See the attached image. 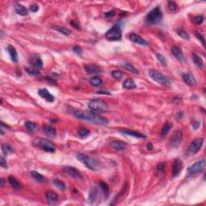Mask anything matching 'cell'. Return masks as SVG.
I'll use <instances>...</instances> for the list:
<instances>
[{"mask_svg": "<svg viewBox=\"0 0 206 206\" xmlns=\"http://www.w3.org/2000/svg\"><path fill=\"white\" fill-rule=\"evenodd\" d=\"M156 57H157V60L161 64H163L164 66L167 65V60H166V58L164 57L163 55L156 54Z\"/></svg>", "mask_w": 206, "mask_h": 206, "instance_id": "obj_42", "label": "cell"}, {"mask_svg": "<svg viewBox=\"0 0 206 206\" xmlns=\"http://www.w3.org/2000/svg\"><path fill=\"white\" fill-rule=\"evenodd\" d=\"M88 107L93 111L97 112H106L108 110L107 103L101 99H93L89 102Z\"/></svg>", "mask_w": 206, "mask_h": 206, "instance_id": "obj_7", "label": "cell"}, {"mask_svg": "<svg viewBox=\"0 0 206 206\" xmlns=\"http://www.w3.org/2000/svg\"><path fill=\"white\" fill-rule=\"evenodd\" d=\"M6 49H7V52L9 53L11 61L13 62H15V63H17L18 62V53H17V51H16L15 47H13L12 45L9 44L7 46Z\"/></svg>", "mask_w": 206, "mask_h": 206, "instance_id": "obj_21", "label": "cell"}, {"mask_svg": "<svg viewBox=\"0 0 206 206\" xmlns=\"http://www.w3.org/2000/svg\"><path fill=\"white\" fill-rule=\"evenodd\" d=\"M30 10L32 11V12H37L39 11V6L36 4V3H34V4H32L30 6Z\"/></svg>", "mask_w": 206, "mask_h": 206, "instance_id": "obj_50", "label": "cell"}, {"mask_svg": "<svg viewBox=\"0 0 206 206\" xmlns=\"http://www.w3.org/2000/svg\"><path fill=\"white\" fill-rule=\"evenodd\" d=\"M114 15H115V11H108V12H106V14H105L106 18H110V17H112V16H114Z\"/></svg>", "mask_w": 206, "mask_h": 206, "instance_id": "obj_51", "label": "cell"}, {"mask_svg": "<svg viewBox=\"0 0 206 206\" xmlns=\"http://www.w3.org/2000/svg\"><path fill=\"white\" fill-rule=\"evenodd\" d=\"M192 126H193L194 130H197L200 127V122L199 121H197V120H193V122H192Z\"/></svg>", "mask_w": 206, "mask_h": 206, "instance_id": "obj_49", "label": "cell"}, {"mask_svg": "<svg viewBox=\"0 0 206 206\" xmlns=\"http://www.w3.org/2000/svg\"><path fill=\"white\" fill-rule=\"evenodd\" d=\"M14 9H15V11L19 16H24L28 15V9L20 3H16L14 6Z\"/></svg>", "mask_w": 206, "mask_h": 206, "instance_id": "obj_22", "label": "cell"}, {"mask_svg": "<svg viewBox=\"0 0 206 206\" xmlns=\"http://www.w3.org/2000/svg\"><path fill=\"white\" fill-rule=\"evenodd\" d=\"M43 130H44V132L46 135L49 136V137H55L56 135V129L52 126H43Z\"/></svg>", "mask_w": 206, "mask_h": 206, "instance_id": "obj_24", "label": "cell"}, {"mask_svg": "<svg viewBox=\"0 0 206 206\" xmlns=\"http://www.w3.org/2000/svg\"><path fill=\"white\" fill-rule=\"evenodd\" d=\"M119 132L122 133L123 135H129V136H132V137H135V138H145L147 136L144 135L142 133H139L138 131H131L129 129H122V130H119Z\"/></svg>", "mask_w": 206, "mask_h": 206, "instance_id": "obj_16", "label": "cell"}, {"mask_svg": "<svg viewBox=\"0 0 206 206\" xmlns=\"http://www.w3.org/2000/svg\"><path fill=\"white\" fill-rule=\"evenodd\" d=\"M165 167H166V164H165V163H164V162L159 163V164L157 165V171L159 172L163 173L164 171V170H165Z\"/></svg>", "mask_w": 206, "mask_h": 206, "instance_id": "obj_43", "label": "cell"}, {"mask_svg": "<svg viewBox=\"0 0 206 206\" xmlns=\"http://www.w3.org/2000/svg\"><path fill=\"white\" fill-rule=\"evenodd\" d=\"M2 151H3V152L4 153V154L7 155L9 153L12 152L13 149L9 144H7V143H3V144L2 145Z\"/></svg>", "mask_w": 206, "mask_h": 206, "instance_id": "obj_37", "label": "cell"}, {"mask_svg": "<svg viewBox=\"0 0 206 206\" xmlns=\"http://www.w3.org/2000/svg\"><path fill=\"white\" fill-rule=\"evenodd\" d=\"M183 140V132L180 130H178L171 135L170 138V146L171 147H178Z\"/></svg>", "mask_w": 206, "mask_h": 206, "instance_id": "obj_9", "label": "cell"}, {"mask_svg": "<svg viewBox=\"0 0 206 206\" xmlns=\"http://www.w3.org/2000/svg\"><path fill=\"white\" fill-rule=\"evenodd\" d=\"M183 168V163L182 161L176 159L174 161L173 164H172V174H173V177H177L182 171Z\"/></svg>", "mask_w": 206, "mask_h": 206, "instance_id": "obj_14", "label": "cell"}, {"mask_svg": "<svg viewBox=\"0 0 206 206\" xmlns=\"http://www.w3.org/2000/svg\"><path fill=\"white\" fill-rule=\"evenodd\" d=\"M73 52H75V53H76V54L79 55V56H80V55H81V53H82L81 48H80L79 45H76L75 47H73Z\"/></svg>", "mask_w": 206, "mask_h": 206, "instance_id": "obj_47", "label": "cell"}, {"mask_svg": "<svg viewBox=\"0 0 206 206\" xmlns=\"http://www.w3.org/2000/svg\"><path fill=\"white\" fill-rule=\"evenodd\" d=\"M168 8H169V10L171 11H174L176 10L177 4L175 3V2H173V1H171V2H169V3H168Z\"/></svg>", "mask_w": 206, "mask_h": 206, "instance_id": "obj_45", "label": "cell"}, {"mask_svg": "<svg viewBox=\"0 0 206 206\" xmlns=\"http://www.w3.org/2000/svg\"><path fill=\"white\" fill-rule=\"evenodd\" d=\"M163 19V12L159 6H156L149 11L145 17V22L148 25H153L159 23Z\"/></svg>", "mask_w": 206, "mask_h": 206, "instance_id": "obj_3", "label": "cell"}, {"mask_svg": "<svg viewBox=\"0 0 206 206\" xmlns=\"http://www.w3.org/2000/svg\"><path fill=\"white\" fill-rule=\"evenodd\" d=\"M182 78H183V81L188 85L190 86H193L196 84V80L195 79V77L193 76V74L189 73H183L182 75Z\"/></svg>", "mask_w": 206, "mask_h": 206, "instance_id": "obj_20", "label": "cell"}, {"mask_svg": "<svg viewBox=\"0 0 206 206\" xmlns=\"http://www.w3.org/2000/svg\"><path fill=\"white\" fill-rule=\"evenodd\" d=\"M31 176H32L36 181H38V182H44V176L41 175L40 173L37 172V171H31Z\"/></svg>", "mask_w": 206, "mask_h": 206, "instance_id": "obj_32", "label": "cell"}, {"mask_svg": "<svg viewBox=\"0 0 206 206\" xmlns=\"http://www.w3.org/2000/svg\"><path fill=\"white\" fill-rule=\"evenodd\" d=\"M0 165H1V167L5 168V169H6L7 167H8V166H7V164H6V159H5V158L3 157V156H1V157H0Z\"/></svg>", "mask_w": 206, "mask_h": 206, "instance_id": "obj_46", "label": "cell"}, {"mask_svg": "<svg viewBox=\"0 0 206 206\" xmlns=\"http://www.w3.org/2000/svg\"><path fill=\"white\" fill-rule=\"evenodd\" d=\"M205 160L203 159L192 164L188 168V176H194V175L202 172L203 171L205 170Z\"/></svg>", "mask_w": 206, "mask_h": 206, "instance_id": "obj_8", "label": "cell"}, {"mask_svg": "<svg viewBox=\"0 0 206 206\" xmlns=\"http://www.w3.org/2000/svg\"><path fill=\"white\" fill-rule=\"evenodd\" d=\"M171 127H172L171 123H170V122H166V123L164 125V126H163L162 130H161V134H162V135H163V136H165L168 132L170 131V130L171 129Z\"/></svg>", "mask_w": 206, "mask_h": 206, "instance_id": "obj_33", "label": "cell"}, {"mask_svg": "<svg viewBox=\"0 0 206 206\" xmlns=\"http://www.w3.org/2000/svg\"><path fill=\"white\" fill-rule=\"evenodd\" d=\"M65 173H67L68 176L73 177L74 179L76 180H82L83 176H81V174L78 170H77L75 167H64L63 169Z\"/></svg>", "mask_w": 206, "mask_h": 206, "instance_id": "obj_11", "label": "cell"}, {"mask_svg": "<svg viewBox=\"0 0 206 206\" xmlns=\"http://www.w3.org/2000/svg\"><path fill=\"white\" fill-rule=\"evenodd\" d=\"M54 184L56 186H57L61 190H65L66 188V185L64 182H62L61 180H54Z\"/></svg>", "mask_w": 206, "mask_h": 206, "instance_id": "obj_40", "label": "cell"}, {"mask_svg": "<svg viewBox=\"0 0 206 206\" xmlns=\"http://www.w3.org/2000/svg\"><path fill=\"white\" fill-rule=\"evenodd\" d=\"M196 36L197 37V38L199 39V40L201 41L203 46H205V37H204V36H203V35L198 32H196Z\"/></svg>", "mask_w": 206, "mask_h": 206, "instance_id": "obj_48", "label": "cell"}, {"mask_svg": "<svg viewBox=\"0 0 206 206\" xmlns=\"http://www.w3.org/2000/svg\"><path fill=\"white\" fill-rule=\"evenodd\" d=\"M149 76H150V77H151L152 80H154L155 82H157L158 84H159L161 85L167 86V85H171L170 79L163 73H159V71L150 70Z\"/></svg>", "mask_w": 206, "mask_h": 206, "instance_id": "obj_6", "label": "cell"}, {"mask_svg": "<svg viewBox=\"0 0 206 206\" xmlns=\"http://www.w3.org/2000/svg\"><path fill=\"white\" fill-rule=\"evenodd\" d=\"M38 94L43 99H45L48 102H53L55 101L54 96L49 93L47 89H40L38 90Z\"/></svg>", "mask_w": 206, "mask_h": 206, "instance_id": "obj_15", "label": "cell"}, {"mask_svg": "<svg viewBox=\"0 0 206 206\" xmlns=\"http://www.w3.org/2000/svg\"><path fill=\"white\" fill-rule=\"evenodd\" d=\"M8 181H9L11 186L13 188H15V189L16 190L21 189V188H22L21 184L19 183V181L16 180V178H15L14 176H11L8 177Z\"/></svg>", "mask_w": 206, "mask_h": 206, "instance_id": "obj_27", "label": "cell"}, {"mask_svg": "<svg viewBox=\"0 0 206 206\" xmlns=\"http://www.w3.org/2000/svg\"><path fill=\"white\" fill-rule=\"evenodd\" d=\"M128 37L132 42H134V43H135V44H140V45L147 44V42L144 39L142 38L141 36H140V35H138V34H135V33H131V34L128 35Z\"/></svg>", "mask_w": 206, "mask_h": 206, "instance_id": "obj_18", "label": "cell"}, {"mask_svg": "<svg viewBox=\"0 0 206 206\" xmlns=\"http://www.w3.org/2000/svg\"><path fill=\"white\" fill-rule=\"evenodd\" d=\"M73 115L77 118L83 121H86L93 124L100 126H106L109 123V120L106 118L101 117L92 111H82V110H76L73 112Z\"/></svg>", "mask_w": 206, "mask_h": 206, "instance_id": "obj_1", "label": "cell"}, {"mask_svg": "<svg viewBox=\"0 0 206 206\" xmlns=\"http://www.w3.org/2000/svg\"><path fill=\"white\" fill-rule=\"evenodd\" d=\"M90 83L93 86H99L102 84V80L98 77H93L90 80Z\"/></svg>", "mask_w": 206, "mask_h": 206, "instance_id": "obj_34", "label": "cell"}, {"mask_svg": "<svg viewBox=\"0 0 206 206\" xmlns=\"http://www.w3.org/2000/svg\"><path fill=\"white\" fill-rule=\"evenodd\" d=\"M99 184L101 188H102V190L103 191V193H104L105 196L107 197V196H108V194H109V187H108V185H107L105 182H103V181L100 182Z\"/></svg>", "mask_w": 206, "mask_h": 206, "instance_id": "obj_38", "label": "cell"}, {"mask_svg": "<svg viewBox=\"0 0 206 206\" xmlns=\"http://www.w3.org/2000/svg\"><path fill=\"white\" fill-rule=\"evenodd\" d=\"M53 29H55L56 31L61 32V34H63V35H70V33H71L69 29L66 28H64V27H61V26H53Z\"/></svg>", "mask_w": 206, "mask_h": 206, "instance_id": "obj_30", "label": "cell"}, {"mask_svg": "<svg viewBox=\"0 0 206 206\" xmlns=\"http://www.w3.org/2000/svg\"><path fill=\"white\" fill-rule=\"evenodd\" d=\"M122 36V28L119 24H114L111 28L106 32L105 37L109 41H119Z\"/></svg>", "mask_w": 206, "mask_h": 206, "instance_id": "obj_4", "label": "cell"}, {"mask_svg": "<svg viewBox=\"0 0 206 206\" xmlns=\"http://www.w3.org/2000/svg\"><path fill=\"white\" fill-rule=\"evenodd\" d=\"M85 69L88 73L90 74H99L102 73L101 68L96 64H86L85 66Z\"/></svg>", "mask_w": 206, "mask_h": 206, "instance_id": "obj_19", "label": "cell"}, {"mask_svg": "<svg viewBox=\"0 0 206 206\" xmlns=\"http://www.w3.org/2000/svg\"><path fill=\"white\" fill-rule=\"evenodd\" d=\"M25 126L26 128L28 129V131L31 132L35 131V129H36V124L35 122H31V121H27L25 122Z\"/></svg>", "mask_w": 206, "mask_h": 206, "instance_id": "obj_36", "label": "cell"}, {"mask_svg": "<svg viewBox=\"0 0 206 206\" xmlns=\"http://www.w3.org/2000/svg\"><path fill=\"white\" fill-rule=\"evenodd\" d=\"M77 158L88 168H90V170L98 171L101 168V164L99 161L88 154L84 153H77Z\"/></svg>", "mask_w": 206, "mask_h": 206, "instance_id": "obj_2", "label": "cell"}, {"mask_svg": "<svg viewBox=\"0 0 206 206\" xmlns=\"http://www.w3.org/2000/svg\"><path fill=\"white\" fill-rule=\"evenodd\" d=\"M122 86H123L124 89H126V90H132V89L136 88V84H135V81L133 80V79H131V78H127V79H126L125 81L123 82Z\"/></svg>", "mask_w": 206, "mask_h": 206, "instance_id": "obj_26", "label": "cell"}, {"mask_svg": "<svg viewBox=\"0 0 206 206\" xmlns=\"http://www.w3.org/2000/svg\"><path fill=\"white\" fill-rule=\"evenodd\" d=\"M0 182H1V187L4 186V180H3V178L1 179V180H0Z\"/></svg>", "mask_w": 206, "mask_h": 206, "instance_id": "obj_55", "label": "cell"}, {"mask_svg": "<svg viewBox=\"0 0 206 206\" xmlns=\"http://www.w3.org/2000/svg\"><path fill=\"white\" fill-rule=\"evenodd\" d=\"M35 143L39 148H40L44 151H47V152H54L56 151V146L55 144L50 140H48L47 138H35Z\"/></svg>", "mask_w": 206, "mask_h": 206, "instance_id": "obj_5", "label": "cell"}, {"mask_svg": "<svg viewBox=\"0 0 206 206\" xmlns=\"http://www.w3.org/2000/svg\"><path fill=\"white\" fill-rule=\"evenodd\" d=\"M176 33L177 35L180 36L181 38H183V40H190L189 34L185 30H183V28H177Z\"/></svg>", "mask_w": 206, "mask_h": 206, "instance_id": "obj_29", "label": "cell"}, {"mask_svg": "<svg viewBox=\"0 0 206 206\" xmlns=\"http://www.w3.org/2000/svg\"><path fill=\"white\" fill-rule=\"evenodd\" d=\"M152 148H153V145L151 144V143H148V145H147L148 150H152Z\"/></svg>", "mask_w": 206, "mask_h": 206, "instance_id": "obj_54", "label": "cell"}, {"mask_svg": "<svg viewBox=\"0 0 206 206\" xmlns=\"http://www.w3.org/2000/svg\"><path fill=\"white\" fill-rule=\"evenodd\" d=\"M70 23L72 24V25H73V28H75L80 29V27L78 26V24H77V23H76L74 22V21H71Z\"/></svg>", "mask_w": 206, "mask_h": 206, "instance_id": "obj_53", "label": "cell"}, {"mask_svg": "<svg viewBox=\"0 0 206 206\" xmlns=\"http://www.w3.org/2000/svg\"><path fill=\"white\" fill-rule=\"evenodd\" d=\"M203 143H204V138H196L193 139L188 147V151L193 154L198 152L202 147Z\"/></svg>", "mask_w": 206, "mask_h": 206, "instance_id": "obj_10", "label": "cell"}, {"mask_svg": "<svg viewBox=\"0 0 206 206\" xmlns=\"http://www.w3.org/2000/svg\"><path fill=\"white\" fill-rule=\"evenodd\" d=\"M29 64L32 67L36 68H41L43 67V61L38 54H33L31 56V57L29 58Z\"/></svg>", "mask_w": 206, "mask_h": 206, "instance_id": "obj_13", "label": "cell"}, {"mask_svg": "<svg viewBox=\"0 0 206 206\" xmlns=\"http://www.w3.org/2000/svg\"><path fill=\"white\" fill-rule=\"evenodd\" d=\"M194 22L196 23V24H198V25H200V24H201L203 23V21H204V16H196L195 18H194Z\"/></svg>", "mask_w": 206, "mask_h": 206, "instance_id": "obj_44", "label": "cell"}, {"mask_svg": "<svg viewBox=\"0 0 206 206\" xmlns=\"http://www.w3.org/2000/svg\"><path fill=\"white\" fill-rule=\"evenodd\" d=\"M192 60L194 64L196 65L197 68H202L204 67V62H203L202 59L198 55H196V53H193L192 55Z\"/></svg>", "mask_w": 206, "mask_h": 206, "instance_id": "obj_25", "label": "cell"}, {"mask_svg": "<svg viewBox=\"0 0 206 206\" xmlns=\"http://www.w3.org/2000/svg\"><path fill=\"white\" fill-rule=\"evenodd\" d=\"M171 53L176 58V60H178L180 62H183L185 61V57H184V55H183V52L182 51V49L180 47H179L178 45H173L171 47Z\"/></svg>", "mask_w": 206, "mask_h": 206, "instance_id": "obj_12", "label": "cell"}, {"mask_svg": "<svg viewBox=\"0 0 206 206\" xmlns=\"http://www.w3.org/2000/svg\"><path fill=\"white\" fill-rule=\"evenodd\" d=\"M122 67L124 68L126 70L130 71V72H131V73H136V74L138 73V69H137V68H136L133 64H130V63H124V64H122Z\"/></svg>", "mask_w": 206, "mask_h": 206, "instance_id": "obj_28", "label": "cell"}, {"mask_svg": "<svg viewBox=\"0 0 206 206\" xmlns=\"http://www.w3.org/2000/svg\"><path fill=\"white\" fill-rule=\"evenodd\" d=\"M97 93H101V94H107V95H110V93H109V92H107V91H106V90H100V91H97Z\"/></svg>", "mask_w": 206, "mask_h": 206, "instance_id": "obj_52", "label": "cell"}, {"mask_svg": "<svg viewBox=\"0 0 206 206\" xmlns=\"http://www.w3.org/2000/svg\"><path fill=\"white\" fill-rule=\"evenodd\" d=\"M97 198H98V192L96 188H93L90 192V195H89V200H90V203L95 201Z\"/></svg>", "mask_w": 206, "mask_h": 206, "instance_id": "obj_31", "label": "cell"}, {"mask_svg": "<svg viewBox=\"0 0 206 206\" xmlns=\"http://www.w3.org/2000/svg\"><path fill=\"white\" fill-rule=\"evenodd\" d=\"M25 71L29 75H32V76H37V75L40 74V71L36 70V69H33L32 68H25Z\"/></svg>", "mask_w": 206, "mask_h": 206, "instance_id": "obj_39", "label": "cell"}, {"mask_svg": "<svg viewBox=\"0 0 206 206\" xmlns=\"http://www.w3.org/2000/svg\"><path fill=\"white\" fill-rule=\"evenodd\" d=\"M110 147L114 149L116 151H123L125 150V148L126 147V143L125 142L120 141V140H114V141L110 142Z\"/></svg>", "mask_w": 206, "mask_h": 206, "instance_id": "obj_17", "label": "cell"}, {"mask_svg": "<svg viewBox=\"0 0 206 206\" xmlns=\"http://www.w3.org/2000/svg\"><path fill=\"white\" fill-rule=\"evenodd\" d=\"M46 198L49 204H53L57 201L58 195L55 192L52 191H48L46 193Z\"/></svg>", "mask_w": 206, "mask_h": 206, "instance_id": "obj_23", "label": "cell"}, {"mask_svg": "<svg viewBox=\"0 0 206 206\" xmlns=\"http://www.w3.org/2000/svg\"><path fill=\"white\" fill-rule=\"evenodd\" d=\"M78 135H80L81 138H85L87 136H89L90 134V131L85 127H80L78 129Z\"/></svg>", "mask_w": 206, "mask_h": 206, "instance_id": "obj_35", "label": "cell"}, {"mask_svg": "<svg viewBox=\"0 0 206 206\" xmlns=\"http://www.w3.org/2000/svg\"><path fill=\"white\" fill-rule=\"evenodd\" d=\"M111 75H112V77H114V78H115V79H117V80H119V79H121V78L122 77V75H123V73H122L121 71L114 70L112 72Z\"/></svg>", "mask_w": 206, "mask_h": 206, "instance_id": "obj_41", "label": "cell"}]
</instances>
